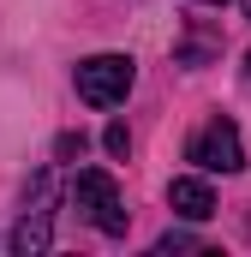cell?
I'll return each instance as SVG.
<instances>
[{
	"mask_svg": "<svg viewBox=\"0 0 251 257\" xmlns=\"http://www.w3.org/2000/svg\"><path fill=\"white\" fill-rule=\"evenodd\" d=\"M209 6H215V0H209Z\"/></svg>",
	"mask_w": 251,
	"mask_h": 257,
	"instance_id": "obj_9",
	"label": "cell"
},
{
	"mask_svg": "<svg viewBox=\"0 0 251 257\" xmlns=\"http://www.w3.org/2000/svg\"><path fill=\"white\" fill-rule=\"evenodd\" d=\"M245 12H251V0H245Z\"/></svg>",
	"mask_w": 251,
	"mask_h": 257,
	"instance_id": "obj_8",
	"label": "cell"
},
{
	"mask_svg": "<svg viewBox=\"0 0 251 257\" xmlns=\"http://www.w3.org/2000/svg\"><path fill=\"white\" fill-rule=\"evenodd\" d=\"M72 203H78V215H84L90 227H102L108 239L126 233V203H120V186H114L108 168H84V174L72 180Z\"/></svg>",
	"mask_w": 251,
	"mask_h": 257,
	"instance_id": "obj_1",
	"label": "cell"
},
{
	"mask_svg": "<svg viewBox=\"0 0 251 257\" xmlns=\"http://www.w3.org/2000/svg\"><path fill=\"white\" fill-rule=\"evenodd\" d=\"M132 78H138V66L126 60V54H90L72 72V84H78V96L90 108H120L126 96H132Z\"/></svg>",
	"mask_w": 251,
	"mask_h": 257,
	"instance_id": "obj_2",
	"label": "cell"
},
{
	"mask_svg": "<svg viewBox=\"0 0 251 257\" xmlns=\"http://www.w3.org/2000/svg\"><path fill=\"white\" fill-rule=\"evenodd\" d=\"M168 203H174V215H186V221H209V215H215V192H209V180H197V174L174 180V186H168Z\"/></svg>",
	"mask_w": 251,
	"mask_h": 257,
	"instance_id": "obj_4",
	"label": "cell"
},
{
	"mask_svg": "<svg viewBox=\"0 0 251 257\" xmlns=\"http://www.w3.org/2000/svg\"><path fill=\"white\" fill-rule=\"evenodd\" d=\"M12 251H18V257L48 251V209H36V215H24V221H18V233H12Z\"/></svg>",
	"mask_w": 251,
	"mask_h": 257,
	"instance_id": "obj_5",
	"label": "cell"
},
{
	"mask_svg": "<svg viewBox=\"0 0 251 257\" xmlns=\"http://www.w3.org/2000/svg\"><path fill=\"white\" fill-rule=\"evenodd\" d=\"M186 245H191L186 233H162V239H156V251H186Z\"/></svg>",
	"mask_w": 251,
	"mask_h": 257,
	"instance_id": "obj_7",
	"label": "cell"
},
{
	"mask_svg": "<svg viewBox=\"0 0 251 257\" xmlns=\"http://www.w3.org/2000/svg\"><path fill=\"white\" fill-rule=\"evenodd\" d=\"M132 150V138H126V126H108V156H126Z\"/></svg>",
	"mask_w": 251,
	"mask_h": 257,
	"instance_id": "obj_6",
	"label": "cell"
},
{
	"mask_svg": "<svg viewBox=\"0 0 251 257\" xmlns=\"http://www.w3.org/2000/svg\"><path fill=\"white\" fill-rule=\"evenodd\" d=\"M186 162H197L203 174H239L245 168V144H239V126L233 120H209V126L191 132Z\"/></svg>",
	"mask_w": 251,
	"mask_h": 257,
	"instance_id": "obj_3",
	"label": "cell"
}]
</instances>
